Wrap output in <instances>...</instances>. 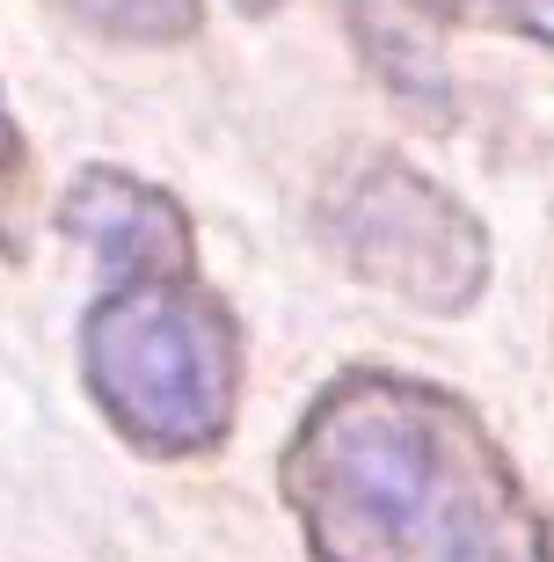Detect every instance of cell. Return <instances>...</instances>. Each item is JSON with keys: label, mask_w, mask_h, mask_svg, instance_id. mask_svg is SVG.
Masks as SVG:
<instances>
[{"label": "cell", "mask_w": 554, "mask_h": 562, "mask_svg": "<svg viewBox=\"0 0 554 562\" xmlns=\"http://www.w3.org/2000/svg\"><path fill=\"white\" fill-rule=\"evenodd\" d=\"M241 15H270V8H285V0H234Z\"/></svg>", "instance_id": "obj_9"}, {"label": "cell", "mask_w": 554, "mask_h": 562, "mask_svg": "<svg viewBox=\"0 0 554 562\" xmlns=\"http://www.w3.org/2000/svg\"><path fill=\"white\" fill-rule=\"evenodd\" d=\"M52 8L110 44H183L205 22V0H52Z\"/></svg>", "instance_id": "obj_6"}, {"label": "cell", "mask_w": 554, "mask_h": 562, "mask_svg": "<svg viewBox=\"0 0 554 562\" xmlns=\"http://www.w3.org/2000/svg\"><path fill=\"white\" fill-rule=\"evenodd\" d=\"M358 44L372 52V66L387 74V88H402L409 103H445V74H438V59L423 52V37H416V22L402 0H358Z\"/></svg>", "instance_id": "obj_5"}, {"label": "cell", "mask_w": 554, "mask_h": 562, "mask_svg": "<svg viewBox=\"0 0 554 562\" xmlns=\"http://www.w3.org/2000/svg\"><path fill=\"white\" fill-rule=\"evenodd\" d=\"M409 15L460 22V30H496V37H525L554 52V0H402Z\"/></svg>", "instance_id": "obj_7"}, {"label": "cell", "mask_w": 554, "mask_h": 562, "mask_svg": "<svg viewBox=\"0 0 554 562\" xmlns=\"http://www.w3.org/2000/svg\"><path fill=\"white\" fill-rule=\"evenodd\" d=\"M278 497L307 562H554L504 438L402 366H350L299 409Z\"/></svg>", "instance_id": "obj_1"}, {"label": "cell", "mask_w": 554, "mask_h": 562, "mask_svg": "<svg viewBox=\"0 0 554 562\" xmlns=\"http://www.w3.org/2000/svg\"><path fill=\"white\" fill-rule=\"evenodd\" d=\"M314 227L350 278L416 314L452 322L489 292V227L402 154H358L336 168Z\"/></svg>", "instance_id": "obj_3"}, {"label": "cell", "mask_w": 554, "mask_h": 562, "mask_svg": "<svg viewBox=\"0 0 554 562\" xmlns=\"http://www.w3.org/2000/svg\"><path fill=\"white\" fill-rule=\"evenodd\" d=\"M22 220H30V146H22L15 103L0 88V256H22Z\"/></svg>", "instance_id": "obj_8"}, {"label": "cell", "mask_w": 554, "mask_h": 562, "mask_svg": "<svg viewBox=\"0 0 554 562\" xmlns=\"http://www.w3.org/2000/svg\"><path fill=\"white\" fill-rule=\"evenodd\" d=\"M81 380L132 453L205 460L241 409V322L197 271L117 278L81 322Z\"/></svg>", "instance_id": "obj_2"}, {"label": "cell", "mask_w": 554, "mask_h": 562, "mask_svg": "<svg viewBox=\"0 0 554 562\" xmlns=\"http://www.w3.org/2000/svg\"><path fill=\"white\" fill-rule=\"evenodd\" d=\"M59 234L117 278L197 271V227L161 183L132 168H81L59 198Z\"/></svg>", "instance_id": "obj_4"}]
</instances>
